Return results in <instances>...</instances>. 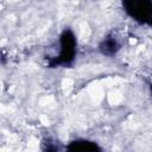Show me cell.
Segmentation results:
<instances>
[{
    "mask_svg": "<svg viewBox=\"0 0 152 152\" xmlns=\"http://www.w3.org/2000/svg\"><path fill=\"white\" fill-rule=\"evenodd\" d=\"M151 90H152V87H151Z\"/></svg>",
    "mask_w": 152,
    "mask_h": 152,
    "instance_id": "5b68a950",
    "label": "cell"
},
{
    "mask_svg": "<svg viewBox=\"0 0 152 152\" xmlns=\"http://www.w3.org/2000/svg\"><path fill=\"white\" fill-rule=\"evenodd\" d=\"M119 48H120L119 43H118L116 39H115L114 37H112V36L106 37V38L101 42V44H100V46H99L101 53H103V55H106V56H113V55H115L116 51L119 50Z\"/></svg>",
    "mask_w": 152,
    "mask_h": 152,
    "instance_id": "3957f363",
    "label": "cell"
},
{
    "mask_svg": "<svg viewBox=\"0 0 152 152\" xmlns=\"http://www.w3.org/2000/svg\"><path fill=\"white\" fill-rule=\"evenodd\" d=\"M66 150L69 151H81V152H94V151H100V147L91 141H87V140H76L72 141Z\"/></svg>",
    "mask_w": 152,
    "mask_h": 152,
    "instance_id": "277c9868",
    "label": "cell"
},
{
    "mask_svg": "<svg viewBox=\"0 0 152 152\" xmlns=\"http://www.w3.org/2000/svg\"><path fill=\"white\" fill-rule=\"evenodd\" d=\"M122 5L133 19L152 26V0H124Z\"/></svg>",
    "mask_w": 152,
    "mask_h": 152,
    "instance_id": "7a4b0ae2",
    "label": "cell"
},
{
    "mask_svg": "<svg viewBox=\"0 0 152 152\" xmlns=\"http://www.w3.org/2000/svg\"><path fill=\"white\" fill-rule=\"evenodd\" d=\"M61 43V52L59 56L56 58H52L49 62V66H56V65H69L76 53V39L74 33L70 30H65L59 38Z\"/></svg>",
    "mask_w": 152,
    "mask_h": 152,
    "instance_id": "6da1fadb",
    "label": "cell"
}]
</instances>
